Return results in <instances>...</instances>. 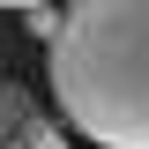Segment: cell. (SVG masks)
<instances>
[{"instance_id":"obj_1","label":"cell","mask_w":149,"mask_h":149,"mask_svg":"<svg viewBox=\"0 0 149 149\" xmlns=\"http://www.w3.org/2000/svg\"><path fill=\"white\" fill-rule=\"evenodd\" d=\"M52 104L97 149H149V0L60 8L45 37Z\"/></svg>"},{"instance_id":"obj_3","label":"cell","mask_w":149,"mask_h":149,"mask_svg":"<svg viewBox=\"0 0 149 149\" xmlns=\"http://www.w3.org/2000/svg\"><path fill=\"white\" fill-rule=\"evenodd\" d=\"M0 142H8V104H0Z\"/></svg>"},{"instance_id":"obj_4","label":"cell","mask_w":149,"mask_h":149,"mask_svg":"<svg viewBox=\"0 0 149 149\" xmlns=\"http://www.w3.org/2000/svg\"><path fill=\"white\" fill-rule=\"evenodd\" d=\"M0 149H22V142H15V134H8V142H0Z\"/></svg>"},{"instance_id":"obj_2","label":"cell","mask_w":149,"mask_h":149,"mask_svg":"<svg viewBox=\"0 0 149 149\" xmlns=\"http://www.w3.org/2000/svg\"><path fill=\"white\" fill-rule=\"evenodd\" d=\"M22 22H30L37 37H52V30H60V8H22Z\"/></svg>"}]
</instances>
